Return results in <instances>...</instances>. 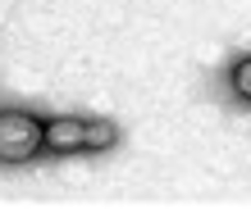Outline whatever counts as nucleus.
<instances>
[{
  "label": "nucleus",
  "instance_id": "nucleus-3",
  "mask_svg": "<svg viewBox=\"0 0 251 209\" xmlns=\"http://www.w3.org/2000/svg\"><path fill=\"white\" fill-rule=\"evenodd\" d=\"M114 146V127L110 123H87V150H105Z\"/></svg>",
  "mask_w": 251,
  "mask_h": 209
},
{
  "label": "nucleus",
  "instance_id": "nucleus-1",
  "mask_svg": "<svg viewBox=\"0 0 251 209\" xmlns=\"http://www.w3.org/2000/svg\"><path fill=\"white\" fill-rule=\"evenodd\" d=\"M41 146H46V123H37L32 114H19V109L0 114V159L9 164L32 159Z\"/></svg>",
  "mask_w": 251,
  "mask_h": 209
},
{
  "label": "nucleus",
  "instance_id": "nucleus-4",
  "mask_svg": "<svg viewBox=\"0 0 251 209\" xmlns=\"http://www.w3.org/2000/svg\"><path fill=\"white\" fill-rule=\"evenodd\" d=\"M233 91H238L242 100H251V55L233 64Z\"/></svg>",
  "mask_w": 251,
  "mask_h": 209
},
{
  "label": "nucleus",
  "instance_id": "nucleus-2",
  "mask_svg": "<svg viewBox=\"0 0 251 209\" xmlns=\"http://www.w3.org/2000/svg\"><path fill=\"white\" fill-rule=\"evenodd\" d=\"M46 146L50 150H82L87 146V123L82 118H55V123H46Z\"/></svg>",
  "mask_w": 251,
  "mask_h": 209
}]
</instances>
